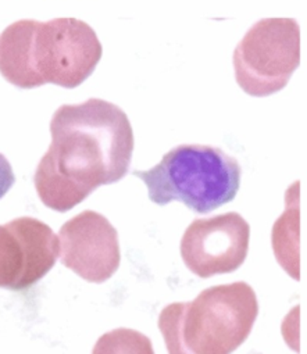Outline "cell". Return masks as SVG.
Segmentation results:
<instances>
[{"label": "cell", "mask_w": 307, "mask_h": 354, "mask_svg": "<svg viewBox=\"0 0 307 354\" xmlns=\"http://www.w3.org/2000/svg\"><path fill=\"white\" fill-rule=\"evenodd\" d=\"M50 133L52 143L34 175L38 196L50 210L70 212L129 171L133 131L125 111L107 100L60 106Z\"/></svg>", "instance_id": "cell-1"}, {"label": "cell", "mask_w": 307, "mask_h": 354, "mask_svg": "<svg viewBox=\"0 0 307 354\" xmlns=\"http://www.w3.org/2000/svg\"><path fill=\"white\" fill-rule=\"evenodd\" d=\"M102 44L85 21L20 20L0 34V74L19 89H75L96 70Z\"/></svg>", "instance_id": "cell-2"}, {"label": "cell", "mask_w": 307, "mask_h": 354, "mask_svg": "<svg viewBox=\"0 0 307 354\" xmlns=\"http://www.w3.org/2000/svg\"><path fill=\"white\" fill-rule=\"evenodd\" d=\"M259 301L246 282L205 289L192 301L173 303L159 315L169 354H232L249 337Z\"/></svg>", "instance_id": "cell-3"}, {"label": "cell", "mask_w": 307, "mask_h": 354, "mask_svg": "<svg viewBox=\"0 0 307 354\" xmlns=\"http://www.w3.org/2000/svg\"><path fill=\"white\" fill-rule=\"evenodd\" d=\"M132 175L146 185L150 202L158 206L181 202L198 214H207L236 198L242 168L220 147L180 145L155 167L135 169Z\"/></svg>", "instance_id": "cell-4"}, {"label": "cell", "mask_w": 307, "mask_h": 354, "mask_svg": "<svg viewBox=\"0 0 307 354\" xmlns=\"http://www.w3.org/2000/svg\"><path fill=\"white\" fill-rule=\"evenodd\" d=\"M300 64V27L295 19H263L234 52L236 84L253 97L282 91Z\"/></svg>", "instance_id": "cell-5"}, {"label": "cell", "mask_w": 307, "mask_h": 354, "mask_svg": "<svg viewBox=\"0 0 307 354\" xmlns=\"http://www.w3.org/2000/svg\"><path fill=\"white\" fill-rule=\"evenodd\" d=\"M250 227L238 213L198 218L181 239V257L199 278L230 274L246 260Z\"/></svg>", "instance_id": "cell-6"}, {"label": "cell", "mask_w": 307, "mask_h": 354, "mask_svg": "<svg viewBox=\"0 0 307 354\" xmlns=\"http://www.w3.org/2000/svg\"><path fill=\"white\" fill-rule=\"evenodd\" d=\"M59 252L57 235L41 220L20 217L0 225V288H31L55 267Z\"/></svg>", "instance_id": "cell-7"}, {"label": "cell", "mask_w": 307, "mask_h": 354, "mask_svg": "<svg viewBox=\"0 0 307 354\" xmlns=\"http://www.w3.org/2000/svg\"><path fill=\"white\" fill-rule=\"evenodd\" d=\"M57 238L62 264L88 282L103 283L120 267L117 230L96 212L85 210L67 221Z\"/></svg>", "instance_id": "cell-8"}, {"label": "cell", "mask_w": 307, "mask_h": 354, "mask_svg": "<svg viewBox=\"0 0 307 354\" xmlns=\"http://www.w3.org/2000/svg\"><path fill=\"white\" fill-rule=\"evenodd\" d=\"M15 183H16V176H15L13 167L6 158V156L0 153V199L8 195V192L13 188Z\"/></svg>", "instance_id": "cell-9"}]
</instances>
